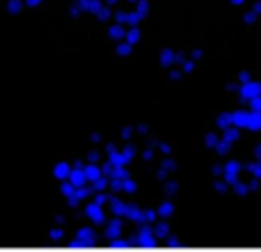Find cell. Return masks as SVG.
I'll use <instances>...</instances> for the list:
<instances>
[{
    "instance_id": "1",
    "label": "cell",
    "mask_w": 261,
    "mask_h": 252,
    "mask_svg": "<svg viewBox=\"0 0 261 252\" xmlns=\"http://www.w3.org/2000/svg\"><path fill=\"white\" fill-rule=\"evenodd\" d=\"M83 213H85L87 220H92L96 227H103L106 222H108V213H106V207L99 202H94V199H87L85 207H83Z\"/></svg>"
},
{
    "instance_id": "2",
    "label": "cell",
    "mask_w": 261,
    "mask_h": 252,
    "mask_svg": "<svg viewBox=\"0 0 261 252\" xmlns=\"http://www.w3.org/2000/svg\"><path fill=\"white\" fill-rule=\"evenodd\" d=\"M239 99L241 101H250V99H254V96H259L261 94V81H248V83H243V85L239 87Z\"/></svg>"
},
{
    "instance_id": "3",
    "label": "cell",
    "mask_w": 261,
    "mask_h": 252,
    "mask_svg": "<svg viewBox=\"0 0 261 252\" xmlns=\"http://www.w3.org/2000/svg\"><path fill=\"white\" fill-rule=\"evenodd\" d=\"M103 234L108 236V239H117L119 234H124V218L122 216L108 218V222L103 225Z\"/></svg>"
},
{
    "instance_id": "4",
    "label": "cell",
    "mask_w": 261,
    "mask_h": 252,
    "mask_svg": "<svg viewBox=\"0 0 261 252\" xmlns=\"http://www.w3.org/2000/svg\"><path fill=\"white\" fill-rule=\"evenodd\" d=\"M243 170H245L243 163H241V161H234V158H231V161L225 163V174H222V177H225V179L229 181L231 186H234L236 181L241 179V172H243Z\"/></svg>"
},
{
    "instance_id": "5",
    "label": "cell",
    "mask_w": 261,
    "mask_h": 252,
    "mask_svg": "<svg viewBox=\"0 0 261 252\" xmlns=\"http://www.w3.org/2000/svg\"><path fill=\"white\" fill-rule=\"evenodd\" d=\"M126 30H128V26L113 21V23H108V28H106V35H108L110 41H119V39H126Z\"/></svg>"
},
{
    "instance_id": "6",
    "label": "cell",
    "mask_w": 261,
    "mask_h": 252,
    "mask_svg": "<svg viewBox=\"0 0 261 252\" xmlns=\"http://www.w3.org/2000/svg\"><path fill=\"white\" fill-rule=\"evenodd\" d=\"M158 62H161L163 69L174 67V64H176V48H172V46L161 48V53H158Z\"/></svg>"
},
{
    "instance_id": "7",
    "label": "cell",
    "mask_w": 261,
    "mask_h": 252,
    "mask_svg": "<svg viewBox=\"0 0 261 252\" xmlns=\"http://www.w3.org/2000/svg\"><path fill=\"white\" fill-rule=\"evenodd\" d=\"M126 209H128V202H124L122 197H117V193L113 195V199L108 202V211L110 216H122L126 218Z\"/></svg>"
},
{
    "instance_id": "8",
    "label": "cell",
    "mask_w": 261,
    "mask_h": 252,
    "mask_svg": "<svg viewBox=\"0 0 261 252\" xmlns=\"http://www.w3.org/2000/svg\"><path fill=\"white\" fill-rule=\"evenodd\" d=\"M71 170H73V163H69V161H58V163L53 165V177H55L58 181H64V179H69Z\"/></svg>"
},
{
    "instance_id": "9",
    "label": "cell",
    "mask_w": 261,
    "mask_h": 252,
    "mask_svg": "<svg viewBox=\"0 0 261 252\" xmlns=\"http://www.w3.org/2000/svg\"><path fill=\"white\" fill-rule=\"evenodd\" d=\"M140 241H151L156 236V230H153V222H138V230H135Z\"/></svg>"
},
{
    "instance_id": "10",
    "label": "cell",
    "mask_w": 261,
    "mask_h": 252,
    "mask_svg": "<svg viewBox=\"0 0 261 252\" xmlns=\"http://www.w3.org/2000/svg\"><path fill=\"white\" fill-rule=\"evenodd\" d=\"M142 218H144V209L140 207V204H135V202H128V209H126V220L130 222H142Z\"/></svg>"
},
{
    "instance_id": "11",
    "label": "cell",
    "mask_w": 261,
    "mask_h": 252,
    "mask_svg": "<svg viewBox=\"0 0 261 252\" xmlns=\"http://www.w3.org/2000/svg\"><path fill=\"white\" fill-rule=\"evenodd\" d=\"M156 209H158V216L165 218V220H170V218L174 216V211H176V207H174V202H172V199H163Z\"/></svg>"
},
{
    "instance_id": "12",
    "label": "cell",
    "mask_w": 261,
    "mask_h": 252,
    "mask_svg": "<svg viewBox=\"0 0 261 252\" xmlns=\"http://www.w3.org/2000/svg\"><path fill=\"white\" fill-rule=\"evenodd\" d=\"M85 172H87V177H90V184H92V181H96L99 177L106 174L103 167H101L99 163H94V161H87V163H85Z\"/></svg>"
},
{
    "instance_id": "13",
    "label": "cell",
    "mask_w": 261,
    "mask_h": 252,
    "mask_svg": "<svg viewBox=\"0 0 261 252\" xmlns=\"http://www.w3.org/2000/svg\"><path fill=\"white\" fill-rule=\"evenodd\" d=\"M133 46L135 44H130L128 39H119V41H115V53H117L119 58H128V55L133 53Z\"/></svg>"
},
{
    "instance_id": "14",
    "label": "cell",
    "mask_w": 261,
    "mask_h": 252,
    "mask_svg": "<svg viewBox=\"0 0 261 252\" xmlns=\"http://www.w3.org/2000/svg\"><path fill=\"white\" fill-rule=\"evenodd\" d=\"M248 131H261V113L257 110H248V122H245Z\"/></svg>"
},
{
    "instance_id": "15",
    "label": "cell",
    "mask_w": 261,
    "mask_h": 252,
    "mask_svg": "<svg viewBox=\"0 0 261 252\" xmlns=\"http://www.w3.org/2000/svg\"><path fill=\"white\" fill-rule=\"evenodd\" d=\"M153 230H156V239H165V236H170V232H172L165 218H158V220L153 222Z\"/></svg>"
},
{
    "instance_id": "16",
    "label": "cell",
    "mask_w": 261,
    "mask_h": 252,
    "mask_svg": "<svg viewBox=\"0 0 261 252\" xmlns=\"http://www.w3.org/2000/svg\"><path fill=\"white\" fill-rule=\"evenodd\" d=\"M25 7H28L25 0H7V3H5V9H7L9 14H21Z\"/></svg>"
},
{
    "instance_id": "17",
    "label": "cell",
    "mask_w": 261,
    "mask_h": 252,
    "mask_svg": "<svg viewBox=\"0 0 261 252\" xmlns=\"http://www.w3.org/2000/svg\"><path fill=\"white\" fill-rule=\"evenodd\" d=\"M234 124V119H231V113H220L216 117V129L218 131H225L227 126H231Z\"/></svg>"
},
{
    "instance_id": "18",
    "label": "cell",
    "mask_w": 261,
    "mask_h": 252,
    "mask_svg": "<svg viewBox=\"0 0 261 252\" xmlns=\"http://www.w3.org/2000/svg\"><path fill=\"white\" fill-rule=\"evenodd\" d=\"M126 39L130 41V44H138V41H142V28H140V26H128Z\"/></svg>"
},
{
    "instance_id": "19",
    "label": "cell",
    "mask_w": 261,
    "mask_h": 252,
    "mask_svg": "<svg viewBox=\"0 0 261 252\" xmlns=\"http://www.w3.org/2000/svg\"><path fill=\"white\" fill-rule=\"evenodd\" d=\"M222 138H227L229 142H236V140L241 138V126H236V124L227 126V129L222 131Z\"/></svg>"
},
{
    "instance_id": "20",
    "label": "cell",
    "mask_w": 261,
    "mask_h": 252,
    "mask_svg": "<svg viewBox=\"0 0 261 252\" xmlns=\"http://www.w3.org/2000/svg\"><path fill=\"white\" fill-rule=\"evenodd\" d=\"M163 193H165V197H172V195H176V193H179V181L165 179V184H163Z\"/></svg>"
},
{
    "instance_id": "21",
    "label": "cell",
    "mask_w": 261,
    "mask_h": 252,
    "mask_svg": "<svg viewBox=\"0 0 261 252\" xmlns=\"http://www.w3.org/2000/svg\"><path fill=\"white\" fill-rule=\"evenodd\" d=\"M135 12L142 18H149V14H151V3H149V0H138V3H135Z\"/></svg>"
},
{
    "instance_id": "22",
    "label": "cell",
    "mask_w": 261,
    "mask_h": 252,
    "mask_svg": "<svg viewBox=\"0 0 261 252\" xmlns=\"http://www.w3.org/2000/svg\"><path fill=\"white\" fill-rule=\"evenodd\" d=\"M231 190H234V193L239 195V197H245V195H248V193H250V190H252V188H250V184H248V181L239 179V181H236L234 186H231Z\"/></svg>"
},
{
    "instance_id": "23",
    "label": "cell",
    "mask_w": 261,
    "mask_h": 252,
    "mask_svg": "<svg viewBox=\"0 0 261 252\" xmlns=\"http://www.w3.org/2000/svg\"><path fill=\"white\" fill-rule=\"evenodd\" d=\"M81 5L85 7L87 14H92V16H94V14L99 12V7L103 5V0H81Z\"/></svg>"
},
{
    "instance_id": "24",
    "label": "cell",
    "mask_w": 261,
    "mask_h": 252,
    "mask_svg": "<svg viewBox=\"0 0 261 252\" xmlns=\"http://www.w3.org/2000/svg\"><path fill=\"white\" fill-rule=\"evenodd\" d=\"M161 167L163 170H167L172 174V172H176V161H174V156H161Z\"/></svg>"
},
{
    "instance_id": "25",
    "label": "cell",
    "mask_w": 261,
    "mask_h": 252,
    "mask_svg": "<svg viewBox=\"0 0 261 252\" xmlns=\"http://www.w3.org/2000/svg\"><path fill=\"white\" fill-rule=\"evenodd\" d=\"M231 119H234L236 126L245 129V122H248V110H234V113H231Z\"/></svg>"
},
{
    "instance_id": "26",
    "label": "cell",
    "mask_w": 261,
    "mask_h": 252,
    "mask_svg": "<svg viewBox=\"0 0 261 252\" xmlns=\"http://www.w3.org/2000/svg\"><path fill=\"white\" fill-rule=\"evenodd\" d=\"M220 138H222V135H218L216 131H208V133L204 135V144H206L208 149H216V144L220 142Z\"/></svg>"
},
{
    "instance_id": "27",
    "label": "cell",
    "mask_w": 261,
    "mask_h": 252,
    "mask_svg": "<svg viewBox=\"0 0 261 252\" xmlns=\"http://www.w3.org/2000/svg\"><path fill=\"white\" fill-rule=\"evenodd\" d=\"M231 144H234V142H229L227 138H220V142L216 144V154H220V156H227V154L231 152Z\"/></svg>"
},
{
    "instance_id": "28",
    "label": "cell",
    "mask_w": 261,
    "mask_h": 252,
    "mask_svg": "<svg viewBox=\"0 0 261 252\" xmlns=\"http://www.w3.org/2000/svg\"><path fill=\"white\" fill-rule=\"evenodd\" d=\"M76 234H78V239H81V241H92V239H94V234H96V230H94V227H81Z\"/></svg>"
},
{
    "instance_id": "29",
    "label": "cell",
    "mask_w": 261,
    "mask_h": 252,
    "mask_svg": "<svg viewBox=\"0 0 261 252\" xmlns=\"http://www.w3.org/2000/svg\"><path fill=\"white\" fill-rule=\"evenodd\" d=\"M245 170H248L252 177H259V179H261V158H254L252 163H248V165H245Z\"/></svg>"
},
{
    "instance_id": "30",
    "label": "cell",
    "mask_w": 261,
    "mask_h": 252,
    "mask_svg": "<svg viewBox=\"0 0 261 252\" xmlns=\"http://www.w3.org/2000/svg\"><path fill=\"white\" fill-rule=\"evenodd\" d=\"M158 209H153V207H144V218H142V222H156L158 220Z\"/></svg>"
},
{
    "instance_id": "31",
    "label": "cell",
    "mask_w": 261,
    "mask_h": 252,
    "mask_svg": "<svg viewBox=\"0 0 261 252\" xmlns=\"http://www.w3.org/2000/svg\"><path fill=\"white\" fill-rule=\"evenodd\" d=\"M181 69H184V73L186 76H190V73H195V69H197V60H193L188 55V58H186V62L181 64Z\"/></svg>"
},
{
    "instance_id": "32",
    "label": "cell",
    "mask_w": 261,
    "mask_h": 252,
    "mask_svg": "<svg viewBox=\"0 0 261 252\" xmlns=\"http://www.w3.org/2000/svg\"><path fill=\"white\" fill-rule=\"evenodd\" d=\"M124 193H126V195L138 193V181H135L133 177H128V179H124Z\"/></svg>"
},
{
    "instance_id": "33",
    "label": "cell",
    "mask_w": 261,
    "mask_h": 252,
    "mask_svg": "<svg viewBox=\"0 0 261 252\" xmlns=\"http://www.w3.org/2000/svg\"><path fill=\"white\" fill-rule=\"evenodd\" d=\"M110 190H113V193H124V179L110 177Z\"/></svg>"
},
{
    "instance_id": "34",
    "label": "cell",
    "mask_w": 261,
    "mask_h": 252,
    "mask_svg": "<svg viewBox=\"0 0 261 252\" xmlns=\"http://www.w3.org/2000/svg\"><path fill=\"white\" fill-rule=\"evenodd\" d=\"M69 14H71L73 18H78L81 14H87V12H85V7L81 5V0H76V3H71V7H69Z\"/></svg>"
},
{
    "instance_id": "35",
    "label": "cell",
    "mask_w": 261,
    "mask_h": 252,
    "mask_svg": "<svg viewBox=\"0 0 261 252\" xmlns=\"http://www.w3.org/2000/svg\"><path fill=\"white\" fill-rule=\"evenodd\" d=\"M259 16H261V14L257 12V9H254V7H250L248 12L243 14V23H254V21H257Z\"/></svg>"
},
{
    "instance_id": "36",
    "label": "cell",
    "mask_w": 261,
    "mask_h": 252,
    "mask_svg": "<svg viewBox=\"0 0 261 252\" xmlns=\"http://www.w3.org/2000/svg\"><path fill=\"white\" fill-rule=\"evenodd\" d=\"M248 104H250V110H257V113H261V94L254 96V99H250Z\"/></svg>"
},
{
    "instance_id": "37",
    "label": "cell",
    "mask_w": 261,
    "mask_h": 252,
    "mask_svg": "<svg viewBox=\"0 0 261 252\" xmlns=\"http://www.w3.org/2000/svg\"><path fill=\"white\" fill-rule=\"evenodd\" d=\"M135 133V126H126V129H122V140H130Z\"/></svg>"
},
{
    "instance_id": "38",
    "label": "cell",
    "mask_w": 261,
    "mask_h": 252,
    "mask_svg": "<svg viewBox=\"0 0 261 252\" xmlns=\"http://www.w3.org/2000/svg\"><path fill=\"white\" fill-rule=\"evenodd\" d=\"M236 81H239L241 85H243V83L252 81V73H250V71H241V73H239V78H236Z\"/></svg>"
},
{
    "instance_id": "39",
    "label": "cell",
    "mask_w": 261,
    "mask_h": 252,
    "mask_svg": "<svg viewBox=\"0 0 261 252\" xmlns=\"http://www.w3.org/2000/svg\"><path fill=\"white\" fill-rule=\"evenodd\" d=\"M87 161H94V163H99V161H101V152H96V149H92V152H87Z\"/></svg>"
},
{
    "instance_id": "40",
    "label": "cell",
    "mask_w": 261,
    "mask_h": 252,
    "mask_svg": "<svg viewBox=\"0 0 261 252\" xmlns=\"http://www.w3.org/2000/svg\"><path fill=\"white\" fill-rule=\"evenodd\" d=\"M211 174L213 177H222V174H225V165H220V163H218V165H213L211 167Z\"/></svg>"
},
{
    "instance_id": "41",
    "label": "cell",
    "mask_w": 261,
    "mask_h": 252,
    "mask_svg": "<svg viewBox=\"0 0 261 252\" xmlns=\"http://www.w3.org/2000/svg\"><path fill=\"white\" fill-rule=\"evenodd\" d=\"M202 55H204V51H202V48H193V51H190V58L197 60V62L202 60Z\"/></svg>"
},
{
    "instance_id": "42",
    "label": "cell",
    "mask_w": 261,
    "mask_h": 252,
    "mask_svg": "<svg viewBox=\"0 0 261 252\" xmlns=\"http://www.w3.org/2000/svg\"><path fill=\"white\" fill-rule=\"evenodd\" d=\"M48 234H50V236H53V239H60V236H62V234H64V230H62V227H53V230H50V232H48Z\"/></svg>"
},
{
    "instance_id": "43",
    "label": "cell",
    "mask_w": 261,
    "mask_h": 252,
    "mask_svg": "<svg viewBox=\"0 0 261 252\" xmlns=\"http://www.w3.org/2000/svg\"><path fill=\"white\" fill-rule=\"evenodd\" d=\"M28 7H39V5H44V0H25Z\"/></svg>"
},
{
    "instance_id": "44",
    "label": "cell",
    "mask_w": 261,
    "mask_h": 252,
    "mask_svg": "<svg viewBox=\"0 0 261 252\" xmlns=\"http://www.w3.org/2000/svg\"><path fill=\"white\" fill-rule=\"evenodd\" d=\"M254 158H261V142L254 147Z\"/></svg>"
},
{
    "instance_id": "45",
    "label": "cell",
    "mask_w": 261,
    "mask_h": 252,
    "mask_svg": "<svg viewBox=\"0 0 261 252\" xmlns=\"http://www.w3.org/2000/svg\"><path fill=\"white\" fill-rule=\"evenodd\" d=\"M252 7H254V9H257V12H259V14H261V0H259V3H254V5H252Z\"/></svg>"
},
{
    "instance_id": "46",
    "label": "cell",
    "mask_w": 261,
    "mask_h": 252,
    "mask_svg": "<svg viewBox=\"0 0 261 252\" xmlns=\"http://www.w3.org/2000/svg\"><path fill=\"white\" fill-rule=\"evenodd\" d=\"M229 3H231V5H243L245 0H229Z\"/></svg>"
},
{
    "instance_id": "47",
    "label": "cell",
    "mask_w": 261,
    "mask_h": 252,
    "mask_svg": "<svg viewBox=\"0 0 261 252\" xmlns=\"http://www.w3.org/2000/svg\"><path fill=\"white\" fill-rule=\"evenodd\" d=\"M103 3H108V5H113V7H115V5H117L119 0H103Z\"/></svg>"
},
{
    "instance_id": "48",
    "label": "cell",
    "mask_w": 261,
    "mask_h": 252,
    "mask_svg": "<svg viewBox=\"0 0 261 252\" xmlns=\"http://www.w3.org/2000/svg\"><path fill=\"white\" fill-rule=\"evenodd\" d=\"M126 3H133V5H135V3H138V0H126Z\"/></svg>"
}]
</instances>
